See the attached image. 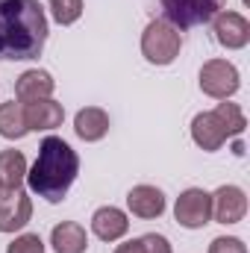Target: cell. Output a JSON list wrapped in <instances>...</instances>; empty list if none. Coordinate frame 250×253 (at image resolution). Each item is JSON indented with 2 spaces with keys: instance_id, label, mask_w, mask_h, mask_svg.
<instances>
[{
  "instance_id": "5bb4252c",
  "label": "cell",
  "mask_w": 250,
  "mask_h": 253,
  "mask_svg": "<svg viewBox=\"0 0 250 253\" xmlns=\"http://www.w3.org/2000/svg\"><path fill=\"white\" fill-rule=\"evenodd\" d=\"M126 230H129V221L118 206H100L91 215V233L100 242H118L126 236Z\"/></svg>"
},
{
  "instance_id": "7402d4cb",
  "label": "cell",
  "mask_w": 250,
  "mask_h": 253,
  "mask_svg": "<svg viewBox=\"0 0 250 253\" xmlns=\"http://www.w3.org/2000/svg\"><path fill=\"white\" fill-rule=\"evenodd\" d=\"M141 251L144 253H171V242L159 233H147L141 236Z\"/></svg>"
},
{
  "instance_id": "d6986e66",
  "label": "cell",
  "mask_w": 250,
  "mask_h": 253,
  "mask_svg": "<svg viewBox=\"0 0 250 253\" xmlns=\"http://www.w3.org/2000/svg\"><path fill=\"white\" fill-rule=\"evenodd\" d=\"M47 6H50L53 21L62 24V27L77 24L80 15H83V0H47Z\"/></svg>"
},
{
  "instance_id": "5b68a950",
  "label": "cell",
  "mask_w": 250,
  "mask_h": 253,
  "mask_svg": "<svg viewBox=\"0 0 250 253\" xmlns=\"http://www.w3.org/2000/svg\"><path fill=\"white\" fill-rule=\"evenodd\" d=\"M162 6V21H168L171 27L177 30H191V27H200V24H209L224 0H159Z\"/></svg>"
},
{
  "instance_id": "ba28073f",
  "label": "cell",
  "mask_w": 250,
  "mask_h": 253,
  "mask_svg": "<svg viewBox=\"0 0 250 253\" xmlns=\"http://www.w3.org/2000/svg\"><path fill=\"white\" fill-rule=\"evenodd\" d=\"M33 218V200L24 189H3L0 191V233L24 230Z\"/></svg>"
},
{
  "instance_id": "7a4b0ae2",
  "label": "cell",
  "mask_w": 250,
  "mask_h": 253,
  "mask_svg": "<svg viewBox=\"0 0 250 253\" xmlns=\"http://www.w3.org/2000/svg\"><path fill=\"white\" fill-rule=\"evenodd\" d=\"M77 174H80L77 150L59 135H47L39 144V156H36L33 168L27 171V186L33 194L44 197L47 203H62L77 180Z\"/></svg>"
},
{
  "instance_id": "603a6c76",
  "label": "cell",
  "mask_w": 250,
  "mask_h": 253,
  "mask_svg": "<svg viewBox=\"0 0 250 253\" xmlns=\"http://www.w3.org/2000/svg\"><path fill=\"white\" fill-rule=\"evenodd\" d=\"M115 253H144L141 251V239H132V242H124V245H118Z\"/></svg>"
},
{
  "instance_id": "30bf717a",
  "label": "cell",
  "mask_w": 250,
  "mask_h": 253,
  "mask_svg": "<svg viewBox=\"0 0 250 253\" xmlns=\"http://www.w3.org/2000/svg\"><path fill=\"white\" fill-rule=\"evenodd\" d=\"M248 215V194L239 186H221L212 194V218L218 224H239Z\"/></svg>"
},
{
  "instance_id": "3957f363",
  "label": "cell",
  "mask_w": 250,
  "mask_h": 253,
  "mask_svg": "<svg viewBox=\"0 0 250 253\" xmlns=\"http://www.w3.org/2000/svg\"><path fill=\"white\" fill-rule=\"evenodd\" d=\"M245 112L236 106V103H218L212 112H200L194 115L191 121V138L200 150L212 153V150H221V144L233 135H242L245 132Z\"/></svg>"
},
{
  "instance_id": "ffe728a7",
  "label": "cell",
  "mask_w": 250,
  "mask_h": 253,
  "mask_svg": "<svg viewBox=\"0 0 250 253\" xmlns=\"http://www.w3.org/2000/svg\"><path fill=\"white\" fill-rule=\"evenodd\" d=\"M6 253H44V242L39 233H21L18 239L9 242Z\"/></svg>"
},
{
  "instance_id": "277c9868",
  "label": "cell",
  "mask_w": 250,
  "mask_h": 253,
  "mask_svg": "<svg viewBox=\"0 0 250 253\" xmlns=\"http://www.w3.org/2000/svg\"><path fill=\"white\" fill-rule=\"evenodd\" d=\"M183 50V36L168 21L156 18L141 33V53L150 65H171Z\"/></svg>"
},
{
  "instance_id": "8fae6325",
  "label": "cell",
  "mask_w": 250,
  "mask_h": 253,
  "mask_svg": "<svg viewBox=\"0 0 250 253\" xmlns=\"http://www.w3.org/2000/svg\"><path fill=\"white\" fill-rule=\"evenodd\" d=\"M24 109V121L27 129H56L65 121V106L56 103L53 97H42V100H30V103H21Z\"/></svg>"
},
{
  "instance_id": "e0dca14e",
  "label": "cell",
  "mask_w": 250,
  "mask_h": 253,
  "mask_svg": "<svg viewBox=\"0 0 250 253\" xmlns=\"http://www.w3.org/2000/svg\"><path fill=\"white\" fill-rule=\"evenodd\" d=\"M27 180V159L21 150H3L0 153V189H21Z\"/></svg>"
},
{
  "instance_id": "52a82bcc",
  "label": "cell",
  "mask_w": 250,
  "mask_h": 253,
  "mask_svg": "<svg viewBox=\"0 0 250 253\" xmlns=\"http://www.w3.org/2000/svg\"><path fill=\"white\" fill-rule=\"evenodd\" d=\"M174 218L186 230H203L212 221V194L203 189H186L174 203Z\"/></svg>"
},
{
  "instance_id": "6da1fadb",
  "label": "cell",
  "mask_w": 250,
  "mask_h": 253,
  "mask_svg": "<svg viewBox=\"0 0 250 253\" xmlns=\"http://www.w3.org/2000/svg\"><path fill=\"white\" fill-rule=\"evenodd\" d=\"M47 15L39 0H0V59H39L47 44Z\"/></svg>"
},
{
  "instance_id": "2e32d148",
  "label": "cell",
  "mask_w": 250,
  "mask_h": 253,
  "mask_svg": "<svg viewBox=\"0 0 250 253\" xmlns=\"http://www.w3.org/2000/svg\"><path fill=\"white\" fill-rule=\"evenodd\" d=\"M74 132L83 138V141H100L106 132H109V115L100 109V106H85L77 112L74 118Z\"/></svg>"
},
{
  "instance_id": "9c48e42d",
  "label": "cell",
  "mask_w": 250,
  "mask_h": 253,
  "mask_svg": "<svg viewBox=\"0 0 250 253\" xmlns=\"http://www.w3.org/2000/svg\"><path fill=\"white\" fill-rule=\"evenodd\" d=\"M212 30H215V42L227 50H242L250 42V21L239 12H218L212 18Z\"/></svg>"
},
{
  "instance_id": "7c38bea8",
  "label": "cell",
  "mask_w": 250,
  "mask_h": 253,
  "mask_svg": "<svg viewBox=\"0 0 250 253\" xmlns=\"http://www.w3.org/2000/svg\"><path fill=\"white\" fill-rule=\"evenodd\" d=\"M126 209L141 221H153L165 212V194L156 186H132L126 194Z\"/></svg>"
},
{
  "instance_id": "44dd1931",
  "label": "cell",
  "mask_w": 250,
  "mask_h": 253,
  "mask_svg": "<svg viewBox=\"0 0 250 253\" xmlns=\"http://www.w3.org/2000/svg\"><path fill=\"white\" fill-rule=\"evenodd\" d=\"M209 253H248V248H245V242L236 239V236H218V239H212Z\"/></svg>"
},
{
  "instance_id": "4fadbf2b",
  "label": "cell",
  "mask_w": 250,
  "mask_h": 253,
  "mask_svg": "<svg viewBox=\"0 0 250 253\" xmlns=\"http://www.w3.org/2000/svg\"><path fill=\"white\" fill-rule=\"evenodd\" d=\"M53 88H56L53 77H50L47 71H42V68H30V71H24V74L15 80V97H18L21 103L50 97Z\"/></svg>"
},
{
  "instance_id": "ac0fdd59",
  "label": "cell",
  "mask_w": 250,
  "mask_h": 253,
  "mask_svg": "<svg viewBox=\"0 0 250 253\" xmlns=\"http://www.w3.org/2000/svg\"><path fill=\"white\" fill-rule=\"evenodd\" d=\"M27 132L30 129H27V121H24L21 103H15V100L0 103V135L9 138V141H15V138H24Z\"/></svg>"
},
{
  "instance_id": "cb8c5ba5",
  "label": "cell",
  "mask_w": 250,
  "mask_h": 253,
  "mask_svg": "<svg viewBox=\"0 0 250 253\" xmlns=\"http://www.w3.org/2000/svg\"><path fill=\"white\" fill-rule=\"evenodd\" d=\"M0 191H3V189H0Z\"/></svg>"
},
{
  "instance_id": "8992f818",
  "label": "cell",
  "mask_w": 250,
  "mask_h": 253,
  "mask_svg": "<svg viewBox=\"0 0 250 253\" xmlns=\"http://www.w3.org/2000/svg\"><path fill=\"white\" fill-rule=\"evenodd\" d=\"M242 85L239 68L227 59H209L200 68V91L215 100H230Z\"/></svg>"
},
{
  "instance_id": "9a60e30c",
  "label": "cell",
  "mask_w": 250,
  "mask_h": 253,
  "mask_svg": "<svg viewBox=\"0 0 250 253\" xmlns=\"http://www.w3.org/2000/svg\"><path fill=\"white\" fill-rule=\"evenodd\" d=\"M50 245L56 253H85L88 248V236H85V227L77 224V221H62L53 227L50 233Z\"/></svg>"
}]
</instances>
